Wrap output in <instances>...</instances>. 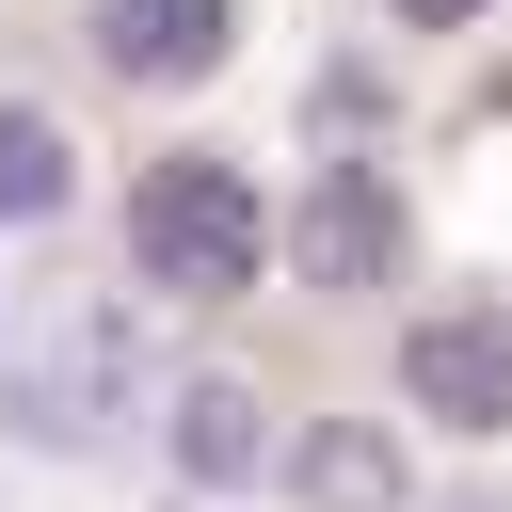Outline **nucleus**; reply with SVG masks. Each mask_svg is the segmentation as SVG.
Here are the masks:
<instances>
[{"mask_svg": "<svg viewBox=\"0 0 512 512\" xmlns=\"http://www.w3.org/2000/svg\"><path fill=\"white\" fill-rule=\"evenodd\" d=\"M128 256H144L160 288H240V272H256V176H224V160H144V176H128Z\"/></svg>", "mask_w": 512, "mask_h": 512, "instance_id": "obj_1", "label": "nucleus"}, {"mask_svg": "<svg viewBox=\"0 0 512 512\" xmlns=\"http://www.w3.org/2000/svg\"><path fill=\"white\" fill-rule=\"evenodd\" d=\"M400 384H416V416H448V432H496V416H512V320H496V304H448V320H416Z\"/></svg>", "mask_w": 512, "mask_h": 512, "instance_id": "obj_2", "label": "nucleus"}, {"mask_svg": "<svg viewBox=\"0 0 512 512\" xmlns=\"http://www.w3.org/2000/svg\"><path fill=\"white\" fill-rule=\"evenodd\" d=\"M288 240H304V272H320V288H368V272H384V256H400V192H384V176H352V160H336V176H320V192H304V224H288Z\"/></svg>", "mask_w": 512, "mask_h": 512, "instance_id": "obj_3", "label": "nucleus"}, {"mask_svg": "<svg viewBox=\"0 0 512 512\" xmlns=\"http://www.w3.org/2000/svg\"><path fill=\"white\" fill-rule=\"evenodd\" d=\"M96 48L128 80H208L224 64V0H96Z\"/></svg>", "mask_w": 512, "mask_h": 512, "instance_id": "obj_4", "label": "nucleus"}, {"mask_svg": "<svg viewBox=\"0 0 512 512\" xmlns=\"http://www.w3.org/2000/svg\"><path fill=\"white\" fill-rule=\"evenodd\" d=\"M288 480H304V512H400V432L384 416H336V432L288 448Z\"/></svg>", "mask_w": 512, "mask_h": 512, "instance_id": "obj_5", "label": "nucleus"}, {"mask_svg": "<svg viewBox=\"0 0 512 512\" xmlns=\"http://www.w3.org/2000/svg\"><path fill=\"white\" fill-rule=\"evenodd\" d=\"M176 448H192L208 480H240V464H256V400H240V384H192V416H176Z\"/></svg>", "mask_w": 512, "mask_h": 512, "instance_id": "obj_6", "label": "nucleus"}, {"mask_svg": "<svg viewBox=\"0 0 512 512\" xmlns=\"http://www.w3.org/2000/svg\"><path fill=\"white\" fill-rule=\"evenodd\" d=\"M0 208H64V144H48V112H0Z\"/></svg>", "mask_w": 512, "mask_h": 512, "instance_id": "obj_7", "label": "nucleus"}, {"mask_svg": "<svg viewBox=\"0 0 512 512\" xmlns=\"http://www.w3.org/2000/svg\"><path fill=\"white\" fill-rule=\"evenodd\" d=\"M400 16H480V0H400Z\"/></svg>", "mask_w": 512, "mask_h": 512, "instance_id": "obj_8", "label": "nucleus"}]
</instances>
